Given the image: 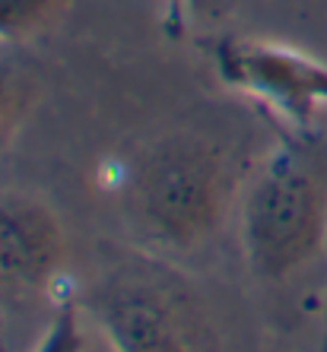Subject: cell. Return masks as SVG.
<instances>
[{"mask_svg":"<svg viewBox=\"0 0 327 352\" xmlns=\"http://www.w3.org/2000/svg\"><path fill=\"white\" fill-rule=\"evenodd\" d=\"M327 238V149L283 131L242 197V248L261 279H283L318 257Z\"/></svg>","mask_w":327,"mask_h":352,"instance_id":"cell-1","label":"cell"},{"mask_svg":"<svg viewBox=\"0 0 327 352\" xmlns=\"http://www.w3.org/2000/svg\"><path fill=\"white\" fill-rule=\"evenodd\" d=\"M115 352H216L210 314L172 267L134 257L83 295Z\"/></svg>","mask_w":327,"mask_h":352,"instance_id":"cell-2","label":"cell"},{"mask_svg":"<svg viewBox=\"0 0 327 352\" xmlns=\"http://www.w3.org/2000/svg\"><path fill=\"white\" fill-rule=\"evenodd\" d=\"M229 200V168L210 140L169 133L140 156L131 178L134 219L153 241L191 248L207 238Z\"/></svg>","mask_w":327,"mask_h":352,"instance_id":"cell-3","label":"cell"},{"mask_svg":"<svg viewBox=\"0 0 327 352\" xmlns=\"http://www.w3.org/2000/svg\"><path fill=\"white\" fill-rule=\"evenodd\" d=\"M213 67L232 92L257 102L283 131L311 133L315 111L327 108V64L293 45L226 35L213 45Z\"/></svg>","mask_w":327,"mask_h":352,"instance_id":"cell-4","label":"cell"},{"mask_svg":"<svg viewBox=\"0 0 327 352\" xmlns=\"http://www.w3.org/2000/svg\"><path fill=\"white\" fill-rule=\"evenodd\" d=\"M64 251V229L48 206L19 190H0V289L51 283Z\"/></svg>","mask_w":327,"mask_h":352,"instance_id":"cell-5","label":"cell"},{"mask_svg":"<svg viewBox=\"0 0 327 352\" xmlns=\"http://www.w3.org/2000/svg\"><path fill=\"white\" fill-rule=\"evenodd\" d=\"M61 0H0V41H19L54 19Z\"/></svg>","mask_w":327,"mask_h":352,"instance_id":"cell-6","label":"cell"},{"mask_svg":"<svg viewBox=\"0 0 327 352\" xmlns=\"http://www.w3.org/2000/svg\"><path fill=\"white\" fill-rule=\"evenodd\" d=\"M83 349H86V340L80 333V308L74 302H64L51 318L39 352H83Z\"/></svg>","mask_w":327,"mask_h":352,"instance_id":"cell-7","label":"cell"},{"mask_svg":"<svg viewBox=\"0 0 327 352\" xmlns=\"http://www.w3.org/2000/svg\"><path fill=\"white\" fill-rule=\"evenodd\" d=\"M197 3L200 0H162V25L172 38H181V35L188 32Z\"/></svg>","mask_w":327,"mask_h":352,"instance_id":"cell-8","label":"cell"},{"mask_svg":"<svg viewBox=\"0 0 327 352\" xmlns=\"http://www.w3.org/2000/svg\"><path fill=\"white\" fill-rule=\"evenodd\" d=\"M19 108V80L7 60H0V133L7 131L10 118Z\"/></svg>","mask_w":327,"mask_h":352,"instance_id":"cell-9","label":"cell"}]
</instances>
